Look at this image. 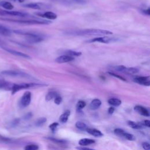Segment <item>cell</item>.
Instances as JSON below:
<instances>
[{"label":"cell","mask_w":150,"mask_h":150,"mask_svg":"<svg viewBox=\"0 0 150 150\" xmlns=\"http://www.w3.org/2000/svg\"><path fill=\"white\" fill-rule=\"evenodd\" d=\"M66 34L73 36H105L112 35V32L103 29H85L66 32Z\"/></svg>","instance_id":"1"},{"label":"cell","mask_w":150,"mask_h":150,"mask_svg":"<svg viewBox=\"0 0 150 150\" xmlns=\"http://www.w3.org/2000/svg\"><path fill=\"white\" fill-rule=\"evenodd\" d=\"M0 19L8 22L27 25H47L51 23L50 21L43 19H14L10 18H0Z\"/></svg>","instance_id":"2"},{"label":"cell","mask_w":150,"mask_h":150,"mask_svg":"<svg viewBox=\"0 0 150 150\" xmlns=\"http://www.w3.org/2000/svg\"><path fill=\"white\" fill-rule=\"evenodd\" d=\"M46 85L44 84H37V83H21V84H14L12 86L11 92L12 94H14L16 92L19 91L21 90L24 89V88H30V87H39V86H45Z\"/></svg>","instance_id":"3"},{"label":"cell","mask_w":150,"mask_h":150,"mask_svg":"<svg viewBox=\"0 0 150 150\" xmlns=\"http://www.w3.org/2000/svg\"><path fill=\"white\" fill-rule=\"evenodd\" d=\"M18 16L21 18H26L29 17V15L28 13L23 12L21 11H11V10H4L0 9V16Z\"/></svg>","instance_id":"4"},{"label":"cell","mask_w":150,"mask_h":150,"mask_svg":"<svg viewBox=\"0 0 150 150\" xmlns=\"http://www.w3.org/2000/svg\"><path fill=\"white\" fill-rule=\"evenodd\" d=\"M1 74L5 76L19 77H29L30 75L18 70H4L1 72Z\"/></svg>","instance_id":"5"},{"label":"cell","mask_w":150,"mask_h":150,"mask_svg":"<svg viewBox=\"0 0 150 150\" xmlns=\"http://www.w3.org/2000/svg\"><path fill=\"white\" fill-rule=\"evenodd\" d=\"M26 36V40L29 43H39L44 40V37L43 35L36 33L34 32H32V33L30 35Z\"/></svg>","instance_id":"6"},{"label":"cell","mask_w":150,"mask_h":150,"mask_svg":"<svg viewBox=\"0 0 150 150\" xmlns=\"http://www.w3.org/2000/svg\"><path fill=\"white\" fill-rule=\"evenodd\" d=\"M31 101V93L29 91H27L24 93L22 97L20 100V105L22 108L28 107Z\"/></svg>","instance_id":"7"},{"label":"cell","mask_w":150,"mask_h":150,"mask_svg":"<svg viewBox=\"0 0 150 150\" xmlns=\"http://www.w3.org/2000/svg\"><path fill=\"white\" fill-rule=\"evenodd\" d=\"M116 39L115 38H110L107 36H103V37H97L93 39L89 40L88 42L89 43H93V42H100L104 43H108L110 42H112L115 41Z\"/></svg>","instance_id":"8"},{"label":"cell","mask_w":150,"mask_h":150,"mask_svg":"<svg viewBox=\"0 0 150 150\" xmlns=\"http://www.w3.org/2000/svg\"><path fill=\"white\" fill-rule=\"evenodd\" d=\"M23 6L28 8H30V9H42L44 8H49L48 7V5L42 3H29V4H26L22 5Z\"/></svg>","instance_id":"9"},{"label":"cell","mask_w":150,"mask_h":150,"mask_svg":"<svg viewBox=\"0 0 150 150\" xmlns=\"http://www.w3.org/2000/svg\"><path fill=\"white\" fill-rule=\"evenodd\" d=\"M2 48L4 50H5V51H6L7 52H8V53H11L13 55L19 56V57H23V58H26V59H31V57L29 55H28L25 53H23L22 52H19V51L8 48V47H6V46H3Z\"/></svg>","instance_id":"10"},{"label":"cell","mask_w":150,"mask_h":150,"mask_svg":"<svg viewBox=\"0 0 150 150\" xmlns=\"http://www.w3.org/2000/svg\"><path fill=\"white\" fill-rule=\"evenodd\" d=\"M134 81L141 85L149 86L150 85V80L149 76H138L134 79Z\"/></svg>","instance_id":"11"},{"label":"cell","mask_w":150,"mask_h":150,"mask_svg":"<svg viewBox=\"0 0 150 150\" xmlns=\"http://www.w3.org/2000/svg\"><path fill=\"white\" fill-rule=\"evenodd\" d=\"M74 59V57L64 54L63 55H61L57 57L55 59V61L58 63H68V62H71Z\"/></svg>","instance_id":"12"},{"label":"cell","mask_w":150,"mask_h":150,"mask_svg":"<svg viewBox=\"0 0 150 150\" xmlns=\"http://www.w3.org/2000/svg\"><path fill=\"white\" fill-rule=\"evenodd\" d=\"M36 15H37L39 16H41L42 18H45L51 20H54L57 18V15L54 12H50V11H47L43 13L38 12V13H36Z\"/></svg>","instance_id":"13"},{"label":"cell","mask_w":150,"mask_h":150,"mask_svg":"<svg viewBox=\"0 0 150 150\" xmlns=\"http://www.w3.org/2000/svg\"><path fill=\"white\" fill-rule=\"evenodd\" d=\"M134 110L136 112H137L138 114H141L143 116H145V117H149V111L143 106L137 105L134 107Z\"/></svg>","instance_id":"14"},{"label":"cell","mask_w":150,"mask_h":150,"mask_svg":"<svg viewBox=\"0 0 150 150\" xmlns=\"http://www.w3.org/2000/svg\"><path fill=\"white\" fill-rule=\"evenodd\" d=\"M128 125L132 128L135 129H141L144 128V125L142 124V122H134L132 121H127Z\"/></svg>","instance_id":"15"},{"label":"cell","mask_w":150,"mask_h":150,"mask_svg":"<svg viewBox=\"0 0 150 150\" xmlns=\"http://www.w3.org/2000/svg\"><path fill=\"white\" fill-rule=\"evenodd\" d=\"M13 83L6 81H0V89L11 91Z\"/></svg>","instance_id":"16"},{"label":"cell","mask_w":150,"mask_h":150,"mask_svg":"<svg viewBox=\"0 0 150 150\" xmlns=\"http://www.w3.org/2000/svg\"><path fill=\"white\" fill-rule=\"evenodd\" d=\"M89 134L92 135L96 137H100L103 136V134L99 130L95 128H87L86 130Z\"/></svg>","instance_id":"17"},{"label":"cell","mask_w":150,"mask_h":150,"mask_svg":"<svg viewBox=\"0 0 150 150\" xmlns=\"http://www.w3.org/2000/svg\"><path fill=\"white\" fill-rule=\"evenodd\" d=\"M101 105V101L97 98H95L91 101L90 104V108L91 110H95L98 109Z\"/></svg>","instance_id":"18"},{"label":"cell","mask_w":150,"mask_h":150,"mask_svg":"<svg viewBox=\"0 0 150 150\" xmlns=\"http://www.w3.org/2000/svg\"><path fill=\"white\" fill-rule=\"evenodd\" d=\"M95 143V141L93 139L90 138H82L79 140V144L80 146H87L90 144Z\"/></svg>","instance_id":"19"},{"label":"cell","mask_w":150,"mask_h":150,"mask_svg":"<svg viewBox=\"0 0 150 150\" xmlns=\"http://www.w3.org/2000/svg\"><path fill=\"white\" fill-rule=\"evenodd\" d=\"M0 35L5 36H8L11 35V31L9 28L0 24Z\"/></svg>","instance_id":"20"},{"label":"cell","mask_w":150,"mask_h":150,"mask_svg":"<svg viewBox=\"0 0 150 150\" xmlns=\"http://www.w3.org/2000/svg\"><path fill=\"white\" fill-rule=\"evenodd\" d=\"M70 114V111L67 110L66 111H65L60 116L59 118V121L60 122H61L62 123H65L67 121L69 117Z\"/></svg>","instance_id":"21"},{"label":"cell","mask_w":150,"mask_h":150,"mask_svg":"<svg viewBox=\"0 0 150 150\" xmlns=\"http://www.w3.org/2000/svg\"><path fill=\"white\" fill-rule=\"evenodd\" d=\"M0 6L6 10H12L13 8V5L8 1H1Z\"/></svg>","instance_id":"22"},{"label":"cell","mask_w":150,"mask_h":150,"mask_svg":"<svg viewBox=\"0 0 150 150\" xmlns=\"http://www.w3.org/2000/svg\"><path fill=\"white\" fill-rule=\"evenodd\" d=\"M108 103L111 105H112L114 107H118L121 105V101L118 98H111L108 100Z\"/></svg>","instance_id":"23"},{"label":"cell","mask_w":150,"mask_h":150,"mask_svg":"<svg viewBox=\"0 0 150 150\" xmlns=\"http://www.w3.org/2000/svg\"><path fill=\"white\" fill-rule=\"evenodd\" d=\"M123 72L129 74H135L139 72V70L135 67H126Z\"/></svg>","instance_id":"24"},{"label":"cell","mask_w":150,"mask_h":150,"mask_svg":"<svg viewBox=\"0 0 150 150\" xmlns=\"http://www.w3.org/2000/svg\"><path fill=\"white\" fill-rule=\"evenodd\" d=\"M64 54H67L73 57H79L81 55V52H77L72 50H67L64 51Z\"/></svg>","instance_id":"25"},{"label":"cell","mask_w":150,"mask_h":150,"mask_svg":"<svg viewBox=\"0 0 150 150\" xmlns=\"http://www.w3.org/2000/svg\"><path fill=\"white\" fill-rule=\"evenodd\" d=\"M58 95V94L57 93L56 91H49L46 96L45 97V100L46 101H50L51 100H52L53 98H54L57 96Z\"/></svg>","instance_id":"26"},{"label":"cell","mask_w":150,"mask_h":150,"mask_svg":"<svg viewBox=\"0 0 150 150\" xmlns=\"http://www.w3.org/2000/svg\"><path fill=\"white\" fill-rule=\"evenodd\" d=\"M76 127L77 129L81 130V131H86V129L88 128L87 125L85 123H84L81 121H77L76 123Z\"/></svg>","instance_id":"27"},{"label":"cell","mask_w":150,"mask_h":150,"mask_svg":"<svg viewBox=\"0 0 150 150\" xmlns=\"http://www.w3.org/2000/svg\"><path fill=\"white\" fill-rule=\"evenodd\" d=\"M86 105V103L85 101L83 100H80L77 102L76 105V108L77 111H81L83 108H84Z\"/></svg>","instance_id":"28"},{"label":"cell","mask_w":150,"mask_h":150,"mask_svg":"<svg viewBox=\"0 0 150 150\" xmlns=\"http://www.w3.org/2000/svg\"><path fill=\"white\" fill-rule=\"evenodd\" d=\"M46 139H49L50 141L54 142L55 143H57V144H64L67 143V141L66 140H63V139H56L54 138H52V137H47L46 138Z\"/></svg>","instance_id":"29"},{"label":"cell","mask_w":150,"mask_h":150,"mask_svg":"<svg viewBox=\"0 0 150 150\" xmlns=\"http://www.w3.org/2000/svg\"><path fill=\"white\" fill-rule=\"evenodd\" d=\"M46 120L47 119L45 117H41L35 122V125L37 127H40L46 122Z\"/></svg>","instance_id":"30"},{"label":"cell","mask_w":150,"mask_h":150,"mask_svg":"<svg viewBox=\"0 0 150 150\" xmlns=\"http://www.w3.org/2000/svg\"><path fill=\"white\" fill-rule=\"evenodd\" d=\"M122 138H124L126 139L129 140V141H134V140L135 139V138L134 135H132L131 134H129V133H128V132H124V134L122 136Z\"/></svg>","instance_id":"31"},{"label":"cell","mask_w":150,"mask_h":150,"mask_svg":"<svg viewBox=\"0 0 150 150\" xmlns=\"http://www.w3.org/2000/svg\"><path fill=\"white\" fill-rule=\"evenodd\" d=\"M125 132V131L124 129H121V128H115V129L114 130V134H115L116 135H117V136H118V137H122V136H123V135H124V134Z\"/></svg>","instance_id":"32"},{"label":"cell","mask_w":150,"mask_h":150,"mask_svg":"<svg viewBox=\"0 0 150 150\" xmlns=\"http://www.w3.org/2000/svg\"><path fill=\"white\" fill-rule=\"evenodd\" d=\"M24 149L26 150H36L39 149V146L36 144H29L27 145Z\"/></svg>","instance_id":"33"},{"label":"cell","mask_w":150,"mask_h":150,"mask_svg":"<svg viewBox=\"0 0 150 150\" xmlns=\"http://www.w3.org/2000/svg\"><path fill=\"white\" fill-rule=\"evenodd\" d=\"M108 73L109 74H110L111 76H114V77H116V78H118V79H120V80H122V81H126L124 77L121 76L120 75L117 74H115V73H113V72H110V71L108 72Z\"/></svg>","instance_id":"34"},{"label":"cell","mask_w":150,"mask_h":150,"mask_svg":"<svg viewBox=\"0 0 150 150\" xmlns=\"http://www.w3.org/2000/svg\"><path fill=\"white\" fill-rule=\"evenodd\" d=\"M126 68V67L124 65H119V66H116L114 67V69L118 71H122L123 72V71L125 70V69Z\"/></svg>","instance_id":"35"},{"label":"cell","mask_w":150,"mask_h":150,"mask_svg":"<svg viewBox=\"0 0 150 150\" xmlns=\"http://www.w3.org/2000/svg\"><path fill=\"white\" fill-rule=\"evenodd\" d=\"M58 125H59L58 122H53L52 124H51L49 125V128L51 129L52 131L54 132Z\"/></svg>","instance_id":"36"},{"label":"cell","mask_w":150,"mask_h":150,"mask_svg":"<svg viewBox=\"0 0 150 150\" xmlns=\"http://www.w3.org/2000/svg\"><path fill=\"white\" fill-rule=\"evenodd\" d=\"M62 98L59 96V95H57L55 98H54V102L57 105H59L60 104V103H62Z\"/></svg>","instance_id":"37"},{"label":"cell","mask_w":150,"mask_h":150,"mask_svg":"<svg viewBox=\"0 0 150 150\" xmlns=\"http://www.w3.org/2000/svg\"><path fill=\"white\" fill-rule=\"evenodd\" d=\"M142 148L145 150H149L150 149V145L149 143L146 142H144L142 144Z\"/></svg>","instance_id":"38"},{"label":"cell","mask_w":150,"mask_h":150,"mask_svg":"<svg viewBox=\"0 0 150 150\" xmlns=\"http://www.w3.org/2000/svg\"><path fill=\"white\" fill-rule=\"evenodd\" d=\"M141 12L142 13H143L144 14L148 15V16L150 15V9H149V8H148L147 9H141Z\"/></svg>","instance_id":"39"},{"label":"cell","mask_w":150,"mask_h":150,"mask_svg":"<svg viewBox=\"0 0 150 150\" xmlns=\"http://www.w3.org/2000/svg\"><path fill=\"white\" fill-rule=\"evenodd\" d=\"M73 2L78 4H81L84 5L86 4V0H72Z\"/></svg>","instance_id":"40"},{"label":"cell","mask_w":150,"mask_h":150,"mask_svg":"<svg viewBox=\"0 0 150 150\" xmlns=\"http://www.w3.org/2000/svg\"><path fill=\"white\" fill-rule=\"evenodd\" d=\"M142 124L144 125V127H150V124H149V120H144L142 122Z\"/></svg>","instance_id":"41"},{"label":"cell","mask_w":150,"mask_h":150,"mask_svg":"<svg viewBox=\"0 0 150 150\" xmlns=\"http://www.w3.org/2000/svg\"><path fill=\"white\" fill-rule=\"evenodd\" d=\"M32 114L30 112H29V113H28L27 114L25 115V116L23 117V118L26 120H28L30 119L32 117Z\"/></svg>","instance_id":"42"},{"label":"cell","mask_w":150,"mask_h":150,"mask_svg":"<svg viewBox=\"0 0 150 150\" xmlns=\"http://www.w3.org/2000/svg\"><path fill=\"white\" fill-rule=\"evenodd\" d=\"M114 111H115V108L113 107H110L108 108V113L110 114H112L113 112H114Z\"/></svg>","instance_id":"43"},{"label":"cell","mask_w":150,"mask_h":150,"mask_svg":"<svg viewBox=\"0 0 150 150\" xmlns=\"http://www.w3.org/2000/svg\"><path fill=\"white\" fill-rule=\"evenodd\" d=\"M19 119H15V120L12 122V125L13 126H15V125H16L19 123Z\"/></svg>","instance_id":"44"},{"label":"cell","mask_w":150,"mask_h":150,"mask_svg":"<svg viewBox=\"0 0 150 150\" xmlns=\"http://www.w3.org/2000/svg\"><path fill=\"white\" fill-rule=\"evenodd\" d=\"M76 149H91V148L84 147V146H79V147H76Z\"/></svg>","instance_id":"45"},{"label":"cell","mask_w":150,"mask_h":150,"mask_svg":"<svg viewBox=\"0 0 150 150\" xmlns=\"http://www.w3.org/2000/svg\"><path fill=\"white\" fill-rule=\"evenodd\" d=\"M3 46H5V43H4V42H2V40H0V47H2Z\"/></svg>","instance_id":"46"},{"label":"cell","mask_w":150,"mask_h":150,"mask_svg":"<svg viewBox=\"0 0 150 150\" xmlns=\"http://www.w3.org/2000/svg\"><path fill=\"white\" fill-rule=\"evenodd\" d=\"M25 0H18V1L19 2H24Z\"/></svg>","instance_id":"47"},{"label":"cell","mask_w":150,"mask_h":150,"mask_svg":"<svg viewBox=\"0 0 150 150\" xmlns=\"http://www.w3.org/2000/svg\"><path fill=\"white\" fill-rule=\"evenodd\" d=\"M12 1H18V0H12Z\"/></svg>","instance_id":"48"}]
</instances>
